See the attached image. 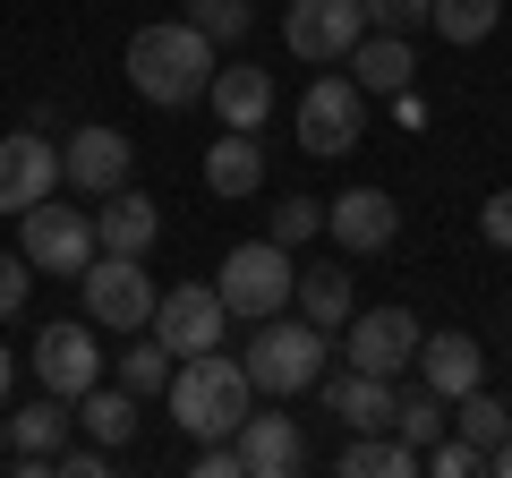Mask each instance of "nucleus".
Returning a JSON list of instances; mask_svg holds the SVG:
<instances>
[{"mask_svg":"<svg viewBox=\"0 0 512 478\" xmlns=\"http://www.w3.org/2000/svg\"><path fill=\"white\" fill-rule=\"evenodd\" d=\"M205 103H214L222 129H256L265 137V120H274V77L256 69V60H222L214 86H205Z\"/></svg>","mask_w":512,"mask_h":478,"instance_id":"18","label":"nucleus"},{"mask_svg":"<svg viewBox=\"0 0 512 478\" xmlns=\"http://www.w3.org/2000/svg\"><path fill=\"white\" fill-rule=\"evenodd\" d=\"M419 342H427V325L402 308V299H393V308H359L342 325V359L367 368V376H384V385H393L402 368H419Z\"/></svg>","mask_w":512,"mask_h":478,"instance_id":"8","label":"nucleus"},{"mask_svg":"<svg viewBox=\"0 0 512 478\" xmlns=\"http://www.w3.org/2000/svg\"><path fill=\"white\" fill-rule=\"evenodd\" d=\"M495 18H504V0H436V9H427V26H436L453 52H461V43H487Z\"/></svg>","mask_w":512,"mask_h":478,"instance_id":"28","label":"nucleus"},{"mask_svg":"<svg viewBox=\"0 0 512 478\" xmlns=\"http://www.w3.org/2000/svg\"><path fill=\"white\" fill-rule=\"evenodd\" d=\"M77 291H86V316H94L103 333H120V342H128V333H146V325H154V299H163V291L146 282V257H111V248L77 274Z\"/></svg>","mask_w":512,"mask_h":478,"instance_id":"6","label":"nucleus"},{"mask_svg":"<svg viewBox=\"0 0 512 478\" xmlns=\"http://www.w3.org/2000/svg\"><path fill=\"white\" fill-rule=\"evenodd\" d=\"M26 274H35V265H26V257H9V248H0V325H9V316L26 308Z\"/></svg>","mask_w":512,"mask_h":478,"instance_id":"35","label":"nucleus"},{"mask_svg":"<svg viewBox=\"0 0 512 478\" xmlns=\"http://www.w3.org/2000/svg\"><path fill=\"white\" fill-rule=\"evenodd\" d=\"M188 26H205L214 52H222V43H239L256 26V9H248V0H188Z\"/></svg>","mask_w":512,"mask_h":478,"instance_id":"30","label":"nucleus"},{"mask_svg":"<svg viewBox=\"0 0 512 478\" xmlns=\"http://www.w3.org/2000/svg\"><path fill=\"white\" fill-rule=\"evenodd\" d=\"M342 69L359 77V94H402L410 77H419V60H410V35H393V26H367L359 52H350Z\"/></svg>","mask_w":512,"mask_h":478,"instance_id":"19","label":"nucleus"},{"mask_svg":"<svg viewBox=\"0 0 512 478\" xmlns=\"http://www.w3.org/2000/svg\"><path fill=\"white\" fill-rule=\"evenodd\" d=\"M69 402L60 393H43V402H26V410H9V453H18V478H52V453L69 444Z\"/></svg>","mask_w":512,"mask_h":478,"instance_id":"17","label":"nucleus"},{"mask_svg":"<svg viewBox=\"0 0 512 478\" xmlns=\"http://www.w3.org/2000/svg\"><path fill=\"white\" fill-rule=\"evenodd\" d=\"M52 470H60V478H103V470H111V444H60Z\"/></svg>","mask_w":512,"mask_h":478,"instance_id":"34","label":"nucleus"},{"mask_svg":"<svg viewBox=\"0 0 512 478\" xmlns=\"http://www.w3.org/2000/svg\"><path fill=\"white\" fill-rule=\"evenodd\" d=\"M163 402H171L188 444H214V436H239V419L256 410V385H248V368H239L231 350H188L180 368H171Z\"/></svg>","mask_w":512,"mask_h":478,"instance_id":"2","label":"nucleus"},{"mask_svg":"<svg viewBox=\"0 0 512 478\" xmlns=\"http://www.w3.org/2000/svg\"><path fill=\"white\" fill-rule=\"evenodd\" d=\"M197 478H239V444L231 436H214V444H197V461H188Z\"/></svg>","mask_w":512,"mask_h":478,"instance_id":"37","label":"nucleus"},{"mask_svg":"<svg viewBox=\"0 0 512 478\" xmlns=\"http://www.w3.org/2000/svg\"><path fill=\"white\" fill-rule=\"evenodd\" d=\"M359 129H367V94H359V77H308V94H299V146L316 154V163H333V154H350L359 146Z\"/></svg>","mask_w":512,"mask_h":478,"instance_id":"7","label":"nucleus"},{"mask_svg":"<svg viewBox=\"0 0 512 478\" xmlns=\"http://www.w3.org/2000/svg\"><path fill=\"white\" fill-rule=\"evenodd\" d=\"M154 342L171 350V359H188V350H222V333H231V308H222L214 282H171L163 299H154Z\"/></svg>","mask_w":512,"mask_h":478,"instance_id":"10","label":"nucleus"},{"mask_svg":"<svg viewBox=\"0 0 512 478\" xmlns=\"http://www.w3.org/2000/svg\"><path fill=\"white\" fill-rule=\"evenodd\" d=\"M128 163H137V146H128L120 129H69L60 137V188H77V197L128 188Z\"/></svg>","mask_w":512,"mask_h":478,"instance_id":"13","label":"nucleus"},{"mask_svg":"<svg viewBox=\"0 0 512 478\" xmlns=\"http://www.w3.org/2000/svg\"><path fill=\"white\" fill-rule=\"evenodd\" d=\"M367 9V26H393V35H410V26H427V9L436 0H359Z\"/></svg>","mask_w":512,"mask_h":478,"instance_id":"33","label":"nucleus"},{"mask_svg":"<svg viewBox=\"0 0 512 478\" xmlns=\"http://www.w3.org/2000/svg\"><path fill=\"white\" fill-rule=\"evenodd\" d=\"M291 308L308 316V325H325V333H342L350 316H359V282H350L342 265H308V274H299V291H291Z\"/></svg>","mask_w":512,"mask_h":478,"instance_id":"24","label":"nucleus"},{"mask_svg":"<svg viewBox=\"0 0 512 478\" xmlns=\"http://www.w3.org/2000/svg\"><path fill=\"white\" fill-rule=\"evenodd\" d=\"M214 69H222V60H214V35L188 26V18H154V26L128 35V86L146 94V103H163V111L205 103Z\"/></svg>","mask_w":512,"mask_h":478,"instance_id":"1","label":"nucleus"},{"mask_svg":"<svg viewBox=\"0 0 512 478\" xmlns=\"http://www.w3.org/2000/svg\"><path fill=\"white\" fill-rule=\"evenodd\" d=\"M325 231L342 239L350 257H376V248H393V231H402V205H393V188H342V197L325 205Z\"/></svg>","mask_w":512,"mask_h":478,"instance_id":"14","label":"nucleus"},{"mask_svg":"<svg viewBox=\"0 0 512 478\" xmlns=\"http://www.w3.org/2000/svg\"><path fill=\"white\" fill-rule=\"evenodd\" d=\"M333 470L342 478H410V470H427V453L402 444L393 427H367V436H350L342 453H333Z\"/></svg>","mask_w":512,"mask_h":478,"instance_id":"23","label":"nucleus"},{"mask_svg":"<svg viewBox=\"0 0 512 478\" xmlns=\"http://www.w3.org/2000/svg\"><path fill=\"white\" fill-rule=\"evenodd\" d=\"M0 453H9V419H0Z\"/></svg>","mask_w":512,"mask_h":478,"instance_id":"40","label":"nucleus"},{"mask_svg":"<svg viewBox=\"0 0 512 478\" xmlns=\"http://www.w3.org/2000/svg\"><path fill=\"white\" fill-rule=\"evenodd\" d=\"M325 419H342L350 436H367V427H393V385L367 368H342L325 376Z\"/></svg>","mask_w":512,"mask_h":478,"instance_id":"20","label":"nucleus"},{"mask_svg":"<svg viewBox=\"0 0 512 478\" xmlns=\"http://www.w3.org/2000/svg\"><path fill=\"white\" fill-rule=\"evenodd\" d=\"M9 385H18V350L0 342V402H9Z\"/></svg>","mask_w":512,"mask_h":478,"instance_id":"38","label":"nucleus"},{"mask_svg":"<svg viewBox=\"0 0 512 478\" xmlns=\"http://www.w3.org/2000/svg\"><path fill=\"white\" fill-rule=\"evenodd\" d=\"M77 427H86L94 444H111V453H120V444L137 436V393H128V385H94V393H77Z\"/></svg>","mask_w":512,"mask_h":478,"instance_id":"25","label":"nucleus"},{"mask_svg":"<svg viewBox=\"0 0 512 478\" xmlns=\"http://www.w3.org/2000/svg\"><path fill=\"white\" fill-rule=\"evenodd\" d=\"M60 197V146L52 129H18L0 137V214H26V205Z\"/></svg>","mask_w":512,"mask_h":478,"instance_id":"12","label":"nucleus"},{"mask_svg":"<svg viewBox=\"0 0 512 478\" xmlns=\"http://www.w3.org/2000/svg\"><path fill=\"white\" fill-rule=\"evenodd\" d=\"M18 257L35 265V274H52V282H77L94 257H103L94 214H77V205H60V197L26 205V214H18Z\"/></svg>","mask_w":512,"mask_h":478,"instance_id":"5","label":"nucleus"},{"mask_svg":"<svg viewBox=\"0 0 512 478\" xmlns=\"http://www.w3.org/2000/svg\"><path fill=\"white\" fill-rule=\"evenodd\" d=\"M171 368H180V359H171V350L154 342V333H146V342H128V350H120V385L137 393V402H154V393L171 385Z\"/></svg>","mask_w":512,"mask_h":478,"instance_id":"29","label":"nucleus"},{"mask_svg":"<svg viewBox=\"0 0 512 478\" xmlns=\"http://www.w3.org/2000/svg\"><path fill=\"white\" fill-rule=\"evenodd\" d=\"M427 470H436V478H478V470H487V453H478V444H461L453 427H444V436L427 444Z\"/></svg>","mask_w":512,"mask_h":478,"instance_id":"32","label":"nucleus"},{"mask_svg":"<svg viewBox=\"0 0 512 478\" xmlns=\"http://www.w3.org/2000/svg\"><path fill=\"white\" fill-rule=\"evenodd\" d=\"M367 35V9L359 0H291L282 9V43H291L308 69H342Z\"/></svg>","mask_w":512,"mask_h":478,"instance_id":"9","label":"nucleus"},{"mask_svg":"<svg viewBox=\"0 0 512 478\" xmlns=\"http://www.w3.org/2000/svg\"><path fill=\"white\" fill-rule=\"evenodd\" d=\"M325 325H308V316H265L256 325V342L239 350V368H248L256 393H308L325 385Z\"/></svg>","mask_w":512,"mask_h":478,"instance_id":"3","label":"nucleus"},{"mask_svg":"<svg viewBox=\"0 0 512 478\" xmlns=\"http://www.w3.org/2000/svg\"><path fill=\"white\" fill-rule=\"evenodd\" d=\"M205 188H214V197H256V188H265V146H256V129H222L214 146H205Z\"/></svg>","mask_w":512,"mask_h":478,"instance_id":"21","label":"nucleus"},{"mask_svg":"<svg viewBox=\"0 0 512 478\" xmlns=\"http://www.w3.org/2000/svg\"><path fill=\"white\" fill-rule=\"evenodd\" d=\"M94 239H103L111 257H146L154 239H163V205L146 188H111V197H94Z\"/></svg>","mask_w":512,"mask_h":478,"instance_id":"16","label":"nucleus"},{"mask_svg":"<svg viewBox=\"0 0 512 478\" xmlns=\"http://www.w3.org/2000/svg\"><path fill=\"white\" fill-rule=\"evenodd\" d=\"M478 231H487V248H512V188H495V197L478 205Z\"/></svg>","mask_w":512,"mask_h":478,"instance_id":"36","label":"nucleus"},{"mask_svg":"<svg viewBox=\"0 0 512 478\" xmlns=\"http://www.w3.org/2000/svg\"><path fill=\"white\" fill-rule=\"evenodd\" d=\"M325 231V205L316 197H274V222H265V239H282V248H299V239Z\"/></svg>","mask_w":512,"mask_h":478,"instance_id":"31","label":"nucleus"},{"mask_svg":"<svg viewBox=\"0 0 512 478\" xmlns=\"http://www.w3.org/2000/svg\"><path fill=\"white\" fill-rule=\"evenodd\" d=\"M214 291H222V308H231V325H265V316L291 308L299 265H291V248H282V239H239L231 257H222Z\"/></svg>","mask_w":512,"mask_h":478,"instance_id":"4","label":"nucleus"},{"mask_svg":"<svg viewBox=\"0 0 512 478\" xmlns=\"http://www.w3.org/2000/svg\"><path fill=\"white\" fill-rule=\"evenodd\" d=\"M453 436H461V444H478V453H495V444H512V410L495 402L487 385H470V393L453 402Z\"/></svg>","mask_w":512,"mask_h":478,"instance_id":"27","label":"nucleus"},{"mask_svg":"<svg viewBox=\"0 0 512 478\" xmlns=\"http://www.w3.org/2000/svg\"><path fill=\"white\" fill-rule=\"evenodd\" d=\"M231 444H239V470H248V478H291V470H308V436H299V419H282V410H248Z\"/></svg>","mask_w":512,"mask_h":478,"instance_id":"15","label":"nucleus"},{"mask_svg":"<svg viewBox=\"0 0 512 478\" xmlns=\"http://www.w3.org/2000/svg\"><path fill=\"white\" fill-rule=\"evenodd\" d=\"M26 359H35L43 393H60L69 410H77V393H94V385H103V350H94V316H86V325H43Z\"/></svg>","mask_w":512,"mask_h":478,"instance_id":"11","label":"nucleus"},{"mask_svg":"<svg viewBox=\"0 0 512 478\" xmlns=\"http://www.w3.org/2000/svg\"><path fill=\"white\" fill-rule=\"evenodd\" d=\"M478 368H487V359H478V342H470V333H427V342H419V385H436L444 393V402H461V393H470L478 385Z\"/></svg>","mask_w":512,"mask_h":478,"instance_id":"22","label":"nucleus"},{"mask_svg":"<svg viewBox=\"0 0 512 478\" xmlns=\"http://www.w3.org/2000/svg\"><path fill=\"white\" fill-rule=\"evenodd\" d=\"M444 427H453V402H444L436 385H410V393H393V436H402V444H419V453H427V444H436Z\"/></svg>","mask_w":512,"mask_h":478,"instance_id":"26","label":"nucleus"},{"mask_svg":"<svg viewBox=\"0 0 512 478\" xmlns=\"http://www.w3.org/2000/svg\"><path fill=\"white\" fill-rule=\"evenodd\" d=\"M487 470H495V478H512V444H495V453H487Z\"/></svg>","mask_w":512,"mask_h":478,"instance_id":"39","label":"nucleus"}]
</instances>
